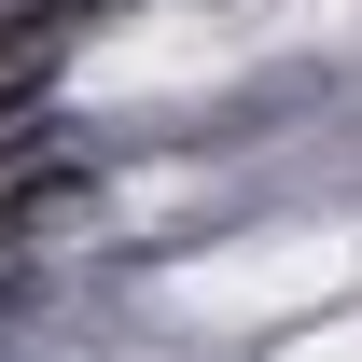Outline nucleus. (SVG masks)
Listing matches in <instances>:
<instances>
[{
	"label": "nucleus",
	"instance_id": "obj_1",
	"mask_svg": "<svg viewBox=\"0 0 362 362\" xmlns=\"http://www.w3.org/2000/svg\"><path fill=\"white\" fill-rule=\"evenodd\" d=\"M84 209H98V168H84V153H0V265H14L28 237L84 223Z\"/></svg>",
	"mask_w": 362,
	"mask_h": 362
},
{
	"label": "nucleus",
	"instance_id": "obj_2",
	"mask_svg": "<svg viewBox=\"0 0 362 362\" xmlns=\"http://www.w3.org/2000/svg\"><path fill=\"white\" fill-rule=\"evenodd\" d=\"M126 0H0V70H56V56L84 42V28H112Z\"/></svg>",
	"mask_w": 362,
	"mask_h": 362
},
{
	"label": "nucleus",
	"instance_id": "obj_3",
	"mask_svg": "<svg viewBox=\"0 0 362 362\" xmlns=\"http://www.w3.org/2000/svg\"><path fill=\"white\" fill-rule=\"evenodd\" d=\"M42 112V70H0V126H28Z\"/></svg>",
	"mask_w": 362,
	"mask_h": 362
},
{
	"label": "nucleus",
	"instance_id": "obj_4",
	"mask_svg": "<svg viewBox=\"0 0 362 362\" xmlns=\"http://www.w3.org/2000/svg\"><path fill=\"white\" fill-rule=\"evenodd\" d=\"M28 293H42V279H14V265H0V320H14V307H28Z\"/></svg>",
	"mask_w": 362,
	"mask_h": 362
}]
</instances>
